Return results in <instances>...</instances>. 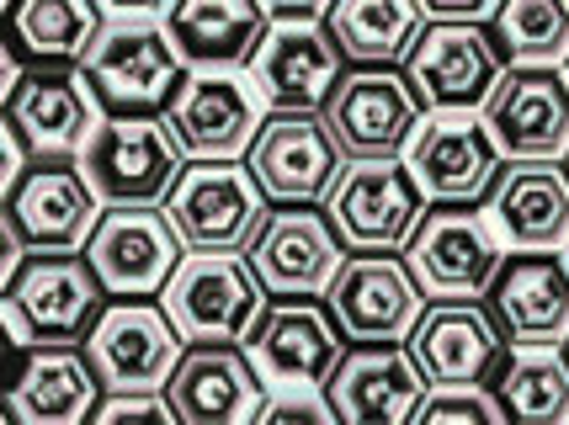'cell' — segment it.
Returning <instances> with one entry per match:
<instances>
[{
    "instance_id": "15",
    "label": "cell",
    "mask_w": 569,
    "mask_h": 425,
    "mask_svg": "<svg viewBox=\"0 0 569 425\" xmlns=\"http://www.w3.org/2000/svg\"><path fill=\"white\" fill-rule=\"evenodd\" d=\"M347 255L351 251L341 229L330 224V213H320L315 202H282L272 208L267 229L256 234L246 261L267 282L272 298H325V287L336 282Z\"/></svg>"
},
{
    "instance_id": "21",
    "label": "cell",
    "mask_w": 569,
    "mask_h": 425,
    "mask_svg": "<svg viewBox=\"0 0 569 425\" xmlns=\"http://www.w3.org/2000/svg\"><path fill=\"white\" fill-rule=\"evenodd\" d=\"M101 101L91 91V80L59 64H38L32 75H17L6 91V123L27 139L32 154H53V160H80V150L91 144V133L101 128Z\"/></svg>"
},
{
    "instance_id": "2",
    "label": "cell",
    "mask_w": 569,
    "mask_h": 425,
    "mask_svg": "<svg viewBox=\"0 0 569 425\" xmlns=\"http://www.w3.org/2000/svg\"><path fill=\"white\" fill-rule=\"evenodd\" d=\"M80 75L91 80L107 118H160L171 112L176 91L187 85V59L171 43L166 17H118L107 22L97 49L80 59Z\"/></svg>"
},
{
    "instance_id": "24",
    "label": "cell",
    "mask_w": 569,
    "mask_h": 425,
    "mask_svg": "<svg viewBox=\"0 0 569 425\" xmlns=\"http://www.w3.org/2000/svg\"><path fill=\"white\" fill-rule=\"evenodd\" d=\"M261 91L240 70H192L171 101V128L192 160H234L261 128Z\"/></svg>"
},
{
    "instance_id": "11",
    "label": "cell",
    "mask_w": 569,
    "mask_h": 425,
    "mask_svg": "<svg viewBox=\"0 0 569 425\" xmlns=\"http://www.w3.org/2000/svg\"><path fill=\"white\" fill-rule=\"evenodd\" d=\"M325 303L351 346H378L410 335L426 308V287L416 266L399 261V251H351L336 282L325 287Z\"/></svg>"
},
{
    "instance_id": "20",
    "label": "cell",
    "mask_w": 569,
    "mask_h": 425,
    "mask_svg": "<svg viewBox=\"0 0 569 425\" xmlns=\"http://www.w3.org/2000/svg\"><path fill=\"white\" fill-rule=\"evenodd\" d=\"M405 346L416 351L431 388H479L506 356V330L496 325L490 303L473 298H431L410 325Z\"/></svg>"
},
{
    "instance_id": "38",
    "label": "cell",
    "mask_w": 569,
    "mask_h": 425,
    "mask_svg": "<svg viewBox=\"0 0 569 425\" xmlns=\"http://www.w3.org/2000/svg\"><path fill=\"white\" fill-rule=\"evenodd\" d=\"M565 171H569V154H565Z\"/></svg>"
},
{
    "instance_id": "26",
    "label": "cell",
    "mask_w": 569,
    "mask_h": 425,
    "mask_svg": "<svg viewBox=\"0 0 569 425\" xmlns=\"http://www.w3.org/2000/svg\"><path fill=\"white\" fill-rule=\"evenodd\" d=\"M107 394L86 346H27L22 373L6 394V415L17 425H80Z\"/></svg>"
},
{
    "instance_id": "17",
    "label": "cell",
    "mask_w": 569,
    "mask_h": 425,
    "mask_svg": "<svg viewBox=\"0 0 569 425\" xmlns=\"http://www.w3.org/2000/svg\"><path fill=\"white\" fill-rule=\"evenodd\" d=\"M506 160H565L569 154V75L559 64H511L479 107Z\"/></svg>"
},
{
    "instance_id": "8",
    "label": "cell",
    "mask_w": 569,
    "mask_h": 425,
    "mask_svg": "<svg viewBox=\"0 0 569 425\" xmlns=\"http://www.w3.org/2000/svg\"><path fill=\"white\" fill-rule=\"evenodd\" d=\"M405 261L431 298H485L506 261V240L485 213H473V202H431L405 245Z\"/></svg>"
},
{
    "instance_id": "25",
    "label": "cell",
    "mask_w": 569,
    "mask_h": 425,
    "mask_svg": "<svg viewBox=\"0 0 569 425\" xmlns=\"http://www.w3.org/2000/svg\"><path fill=\"white\" fill-rule=\"evenodd\" d=\"M341 43L325 22H277L267 49L256 53L250 80L267 97V107H293V112H325V101L341 80Z\"/></svg>"
},
{
    "instance_id": "23",
    "label": "cell",
    "mask_w": 569,
    "mask_h": 425,
    "mask_svg": "<svg viewBox=\"0 0 569 425\" xmlns=\"http://www.w3.org/2000/svg\"><path fill=\"white\" fill-rule=\"evenodd\" d=\"M490 314L511 346H565L569 341V255L511 251L490 282Z\"/></svg>"
},
{
    "instance_id": "36",
    "label": "cell",
    "mask_w": 569,
    "mask_h": 425,
    "mask_svg": "<svg viewBox=\"0 0 569 425\" xmlns=\"http://www.w3.org/2000/svg\"><path fill=\"white\" fill-rule=\"evenodd\" d=\"M272 11V22H325L330 0H261Z\"/></svg>"
},
{
    "instance_id": "5",
    "label": "cell",
    "mask_w": 569,
    "mask_h": 425,
    "mask_svg": "<svg viewBox=\"0 0 569 425\" xmlns=\"http://www.w3.org/2000/svg\"><path fill=\"white\" fill-rule=\"evenodd\" d=\"M272 208L277 202L261 192L250 165H234V160H192L166 202L187 251L219 255H246L256 245V234L267 229Z\"/></svg>"
},
{
    "instance_id": "14",
    "label": "cell",
    "mask_w": 569,
    "mask_h": 425,
    "mask_svg": "<svg viewBox=\"0 0 569 425\" xmlns=\"http://www.w3.org/2000/svg\"><path fill=\"white\" fill-rule=\"evenodd\" d=\"M107 298H154L187 261V240L166 208H107L86 240Z\"/></svg>"
},
{
    "instance_id": "9",
    "label": "cell",
    "mask_w": 569,
    "mask_h": 425,
    "mask_svg": "<svg viewBox=\"0 0 569 425\" xmlns=\"http://www.w3.org/2000/svg\"><path fill=\"white\" fill-rule=\"evenodd\" d=\"M426 208L431 202L405 160H347L325 198V213L341 229L347 251H405Z\"/></svg>"
},
{
    "instance_id": "33",
    "label": "cell",
    "mask_w": 569,
    "mask_h": 425,
    "mask_svg": "<svg viewBox=\"0 0 569 425\" xmlns=\"http://www.w3.org/2000/svg\"><path fill=\"white\" fill-rule=\"evenodd\" d=\"M416 421L421 425H437V421H485V425H496V421H506V409H500V399H496V388H490V383H479V388H431Z\"/></svg>"
},
{
    "instance_id": "3",
    "label": "cell",
    "mask_w": 569,
    "mask_h": 425,
    "mask_svg": "<svg viewBox=\"0 0 569 425\" xmlns=\"http://www.w3.org/2000/svg\"><path fill=\"white\" fill-rule=\"evenodd\" d=\"M192 154L181 150L171 118H101L80 171L107 208H166Z\"/></svg>"
},
{
    "instance_id": "1",
    "label": "cell",
    "mask_w": 569,
    "mask_h": 425,
    "mask_svg": "<svg viewBox=\"0 0 569 425\" xmlns=\"http://www.w3.org/2000/svg\"><path fill=\"white\" fill-rule=\"evenodd\" d=\"M91 255L80 251H27L6 276V330L11 346H86L107 308Z\"/></svg>"
},
{
    "instance_id": "30",
    "label": "cell",
    "mask_w": 569,
    "mask_h": 425,
    "mask_svg": "<svg viewBox=\"0 0 569 425\" xmlns=\"http://www.w3.org/2000/svg\"><path fill=\"white\" fill-rule=\"evenodd\" d=\"M330 38L351 64H405L426 27L421 0H330Z\"/></svg>"
},
{
    "instance_id": "19",
    "label": "cell",
    "mask_w": 569,
    "mask_h": 425,
    "mask_svg": "<svg viewBox=\"0 0 569 425\" xmlns=\"http://www.w3.org/2000/svg\"><path fill=\"white\" fill-rule=\"evenodd\" d=\"M91 362L107 388H166L187 351V335L176 330L166 303L149 298H112L91 330Z\"/></svg>"
},
{
    "instance_id": "12",
    "label": "cell",
    "mask_w": 569,
    "mask_h": 425,
    "mask_svg": "<svg viewBox=\"0 0 569 425\" xmlns=\"http://www.w3.org/2000/svg\"><path fill=\"white\" fill-rule=\"evenodd\" d=\"M347 154L330 139L325 112H293V107H272L256 139L246 150L250 175L261 181V192L282 208V202H325Z\"/></svg>"
},
{
    "instance_id": "32",
    "label": "cell",
    "mask_w": 569,
    "mask_h": 425,
    "mask_svg": "<svg viewBox=\"0 0 569 425\" xmlns=\"http://www.w3.org/2000/svg\"><path fill=\"white\" fill-rule=\"evenodd\" d=\"M490 32L506 64H569V0H496Z\"/></svg>"
},
{
    "instance_id": "22",
    "label": "cell",
    "mask_w": 569,
    "mask_h": 425,
    "mask_svg": "<svg viewBox=\"0 0 569 425\" xmlns=\"http://www.w3.org/2000/svg\"><path fill=\"white\" fill-rule=\"evenodd\" d=\"M325 394L336 404V421L351 425H405L421 415L431 377L421 373L416 351L399 341H378V346H351L336 373L325 383Z\"/></svg>"
},
{
    "instance_id": "39",
    "label": "cell",
    "mask_w": 569,
    "mask_h": 425,
    "mask_svg": "<svg viewBox=\"0 0 569 425\" xmlns=\"http://www.w3.org/2000/svg\"><path fill=\"white\" fill-rule=\"evenodd\" d=\"M565 356H569V341H565Z\"/></svg>"
},
{
    "instance_id": "4",
    "label": "cell",
    "mask_w": 569,
    "mask_h": 425,
    "mask_svg": "<svg viewBox=\"0 0 569 425\" xmlns=\"http://www.w3.org/2000/svg\"><path fill=\"white\" fill-rule=\"evenodd\" d=\"M107 202L97 198V186L86 181L80 160H53L38 154V165H27L11 192H6V251L11 266L27 251H86L91 229L101 224Z\"/></svg>"
},
{
    "instance_id": "27",
    "label": "cell",
    "mask_w": 569,
    "mask_h": 425,
    "mask_svg": "<svg viewBox=\"0 0 569 425\" xmlns=\"http://www.w3.org/2000/svg\"><path fill=\"white\" fill-rule=\"evenodd\" d=\"M490 224L511 251L569 245V171L559 160H506L490 192Z\"/></svg>"
},
{
    "instance_id": "28",
    "label": "cell",
    "mask_w": 569,
    "mask_h": 425,
    "mask_svg": "<svg viewBox=\"0 0 569 425\" xmlns=\"http://www.w3.org/2000/svg\"><path fill=\"white\" fill-rule=\"evenodd\" d=\"M166 27L187 70H250L277 22L261 0H176Z\"/></svg>"
},
{
    "instance_id": "13",
    "label": "cell",
    "mask_w": 569,
    "mask_h": 425,
    "mask_svg": "<svg viewBox=\"0 0 569 425\" xmlns=\"http://www.w3.org/2000/svg\"><path fill=\"white\" fill-rule=\"evenodd\" d=\"M405 165L421 181L426 202H490L506 154H500L496 133L485 118L473 112H426V123L416 128Z\"/></svg>"
},
{
    "instance_id": "6",
    "label": "cell",
    "mask_w": 569,
    "mask_h": 425,
    "mask_svg": "<svg viewBox=\"0 0 569 425\" xmlns=\"http://www.w3.org/2000/svg\"><path fill=\"white\" fill-rule=\"evenodd\" d=\"M160 303L187 341H250L272 293L246 255L187 251V261L160 287Z\"/></svg>"
},
{
    "instance_id": "16",
    "label": "cell",
    "mask_w": 569,
    "mask_h": 425,
    "mask_svg": "<svg viewBox=\"0 0 569 425\" xmlns=\"http://www.w3.org/2000/svg\"><path fill=\"white\" fill-rule=\"evenodd\" d=\"M166 394L181 425H246L261 421L272 383L261 377L246 341H187Z\"/></svg>"
},
{
    "instance_id": "37",
    "label": "cell",
    "mask_w": 569,
    "mask_h": 425,
    "mask_svg": "<svg viewBox=\"0 0 569 425\" xmlns=\"http://www.w3.org/2000/svg\"><path fill=\"white\" fill-rule=\"evenodd\" d=\"M112 17H166L176 0H101Z\"/></svg>"
},
{
    "instance_id": "31",
    "label": "cell",
    "mask_w": 569,
    "mask_h": 425,
    "mask_svg": "<svg viewBox=\"0 0 569 425\" xmlns=\"http://www.w3.org/2000/svg\"><path fill=\"white\" fill-rule=\"evenodd\" d=\"M506 421L565 425L569 421V356L565 346H517L490 373Z\"/></svg>"
},
{
    "instance_id": "29",
    "label": "cell",
    "mask_w": 569,
    "mask_h": 425,
    "mask_svg": "<svg viewBox=\"0 0 569 425\" xmlns=\"http://www.w3.org/2000/svg\"><path fill=\"white\" fill-rule=\"evenodd\" d=\"M101 32H107V6L101 0H11L6 6L11 53L32 59V64L70 70L97 49Z\"/></svg>"
},
{
    "instance_id": "35",
    "label": "cell",
    "mask_w": 569,
    "mask_h": 425,
    "mask_svg": "<svg viewBox=\"0 0 569 425\" xmlns=\"http://www.w3.org/2000/svg\"><path fill=\"white\" fill-rule=\"evenodd\" d=\"M426 17H442V22H479L485 11H496V0H421Z\"/></svg>"
},
{
    "instance_id": "18",
    "label": "cell",
    "mask_w": 569,
    "mask_h": 425,
    "mask_svg": "<svg viewBox=\"0 0 569 425\" xmlns=\"http://www.w3.org/2000/svg\"><path fill=\"white\" fill-rule=\"evenodd\" d=\"M341 341L347 330L336 325L330 303L320 308L315 298H272L250 330L246 351L272 388H325L336 362L347 356Z\"/></svg>"
},
{
    "instance_id": "7",
    "label": "cell",
    "mask_w": 569,
    "mask_h": 425,
    "mask_svg": "<svg viewBox=\"0 0 569 425\" xmlns=\"http://www.w3.org/2000/svg\"><path fill=\"white\" fill-rule=\"evenodd\" d=\"M325 123L347 160H405L416 128L426 123V101L395 64H357L336 80Z\"/></svg>"
},
{
    "instance_id": "34",
    "label": "cell",
    "mask_w": 569,
    "mask_h": 425,
    "mask_svg": "<svg viewBox=\"0 0 569 425\" xmlns=\"http://www.w3.org/2000/svg\"><path fill=\"white\" fill-rule=\"evenodd\" d=\"M261 421L272 425H288V421H336V404H330V394H320V388H272L267 394V404H261Z\"/></svg>"
},
{
    "instance_id": "10",
    "label": "cell",
    "mask_w": 569,
    "mask_h": 425,
    "mask_svg": "<svg viewBox=\"0 0 569 425\" xmlns=\"http://www.w3.org/2000/svg\"><path fill=\"white\" fill-rule=\"evenodd\" d=\"M511 64L500 53L496 32L479 22H426L416 49L405 59V75L426 101V112H479Z\"/></svg>"
}]
</instances>
